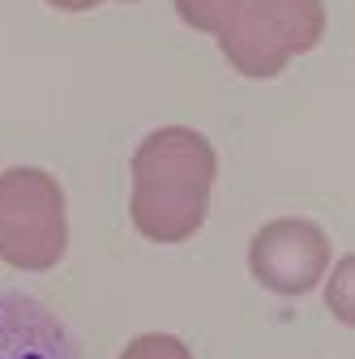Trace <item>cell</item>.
Instances as JSON below:
<instances>
[{
	"instance_id": "1",
	"label": "cell",
	"mask_w": 355,
	"mask_h": 359,
	"mask_svg": "<svg viewBox=\"0 0 355 359\" xmlns=\"http://www.w3.org/2000/svg\"><path fill=\"white\" fill-rule=\"evenodd\" d=\"M218 175L214 146L197 128H159L133 154V227L154 244H180L201 231Z\"/></svg>"
},
{
	"instance_id": "3",
	"label": "cell",
	"mask_w": 355,
	"mask_h": 359,
	"mask_svg": "<svg viewBox=\"0 0 355 359\" xmlns=\"http://www.w3.org/2000/svg\"><path fill=\"white\" fill-rule=\"evenodd\" d=\"M69 248V218L60 184L39 167H9L0 175V261L13 269L60 265Z\"/></svg>"
},
{
	"instance_id": "7",
	"label": "cell",
	"mask_w": 355,
	"mask_h": 359,
	"mask_svg": "<svg viewBox=\"0 0 355 359\" xmlns=\"http://www.w3.org/2000/svg\"><path fill=\"white\" fill-rule=\"evenodd\" d=\"M120 359H193V351L171 334H142L124 346Z\"/></svg>"
},
{
	"instance_id": "4",
	"label": "cell",
	"mask_w": 355,
	"mask_h": 359,
	"mask_svg": "<svg viewBox=\"0 0 355 359\" xmlns=\"http://www.w3.org/2000/svg\"><path fill=\"white\" fill-rule=\"evenodd\" d=\"M248 269L274 295H308L330 269V236L308 218H274L253 236Z\"/></svg>"
},
{
	"instance_id": "5",
	"label": "cell",
	"mask_w": 355,
	"mask_h": 359,
	"mask_svg": "<svg viewBox=\"0 0 355 359\" xmlns=\"http://www.w3.org/2000/svg\"><path fill=\"white\" fill-rule=\"evenodd\" d=\"M0 359H81L52 308L22 291H0Z\"/></svg>"
},
{
	"instance_id": "6",
	"label": "cell",
	"mask_w": 355,
	"mask_h": 359,
	"mask_svg": "<svg viewBox=\"0 0 355 359\" xmlns=\"http://www.w3.org/2000/svg\"><path fill=\"white\" fill-rule=\"evenodd\" d=\"M232 9H236V0H175V13L201 34H218L227 26Z\"/></svg>"
},
{
	"instance_id": "8",
	"label": "cell",
	"mask_w": 355,
	"mask_h": 359,
	"mask_svg": "<svg viewBox=\"0 0 355 359\" xmlns=\"http://www.w3.org/2000/svg\"><path fill=\"white\" fill-rule=\"evenodd\" d=\"M48 5H56V9H65V13H81V9L103 5V0H48Z\"/></svg>"
},
{
	"instance_id": "2",
	"label": "cell",
	"mask_w": 355,
	"mask_h": 359,
	"mask_svg": "<svg viewBox=\"0 0 355 359\" xmlns=\"http://www.w3.org/2000/svg\"><path fill=\"white\" fill-rule=\"evenodd\" d=\"M326 34L321 0H236L227 26L218 30L223 56L244 77H274L287 60L313 52Z\"/></svg>"
}]
</instances>
